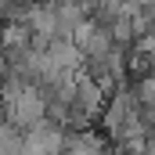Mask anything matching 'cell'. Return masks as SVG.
I'll use <instances>...</instances> for the list:
<instances>
[{
    "label": "cell",
    "mask_w": 155,
    "mask_h": 155,
    "mask_svg": "<svg viewBox=\"0 0 155 155\" xmlns=\"http://www.w3.org/2000/svg\"><path fill=\"white\" fill-rule=\"evenodd\" d=\"M7 112L18 126H40L43 119V97H40L36 87L29 83H15L7 87Z\"/></svg>",
    "instance_id": "6da1fadb"
}]
</instances>
